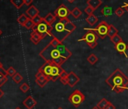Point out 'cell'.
<instances>
[{
	"label": "cell",
	"instance_id": "e575fe53",
	"mask_svg": "<svg viewBox=\"0 0 128 109\" xmlns=\"http://www.w3.org/2000/svg\"><path fill=\"white\" fill-rule=\"evenodd\" d=\"M8 81V77H3V78L0 81V87H2V86H4L6 82Z\"/></svg>",
	"mask_w": 128,
	"mask_h": 109
},
{
	"label": "cell",
	"instance_id": "d6a6232c",
	"mask_svg": "<svg viewBox=\"0 0 128 109\" xmlns=\"http://www.w3.org/2000/svg\"><path fill=\"white\" fill-rule=\"evenodd\" d=\"M94 9L93 8H91L90 6H88L84 9V12L88 15H93L94 12Z\"/></svg>",
	"mask_w": 128,
	"mask_h": 109
},
{
	"label": "cell",
	"instance_id": "2e32d148",
	"mask_svg": "<svg viewBox=\"0 0 128 109\" xmlns=\"http://www.w3.org/2000/svg\"><path fill=\"white\" fill-rule=\"evenodd\" d=\"M102 0H88L87 1V4L88 5V6H90L94 10L97 9V8H99L102 5Z\"/></svg>",
	"mask_w": 128,
	"mask_h": 109
},
{
	"label": "cell",
	"instance_id": "d6986e66",
	"mask_svg": "<svg viewBox=\"0 0 128 109\" xmlns=\"http://www.w3.org/2000/svg\"><path fill=\"white\" fill-rule=\"evenodd\" d=\"M101 13L103 16L105 17H108L111 16L112 15V9L111 7H109L108 6H106L102 10H101Z\"/></svg>",
	"mask_w": 128,
	"mask_h": 109
},
{
	"label": "cell",
	"instance_id": "7bdbcfd3",
	"mask_svg": "<svg viewBox=\"0 0 128 109\" xmlns=\"http://www.w3.org/2000/svg\"><path fill=\"white\" fill-rule=\"evenodd\" d=\"M3 77H4V76H3L2 74H0V81H1V80H2V79L3 78Z\"/></svg>",
	"mask_w": 128,
	"mask_h": 109
},
{
	"label": "cell",
	"instance_id": "681fc988",
	"mask_svg": "<svg viewBox=\"0 0 128 109\" xmlns=\"http://www.w3.org/2000/svg\"><path fill=\"white\" fill-rule=\"evenodd\" d=\"M127 45H128V44H127Z\"/></svg>",
	"mask_w": 128,
	"mask_h": 109
},
{
	"label": "cell",
	"instance_id": "5bb4252c",
	"mask_svg": "<svg viewBox=\"0 0 128 109\" xmlns=\"http://www.w3.org/2000/svg\"><path fill=\"white\" fill-rule=\"evenodd\" d=\"M26 15L28 16L29 18L32 19V18H34L35 17H36L37 15H39V11L35 6H31L26 11Z\"/></svg>",
	"mask_w": 128,
	"mask_h": 109
},
{
	"label": "cell",
	"instance_id": "1f68e13d",
	"mask_svg": "<svg viewBox=\"0 0 128 109\" xmlns=\"http://www.w3.org/2000/svg\"><path fill=\"white\" fill-rule=\"evenodd\" d=\"M16 73H17V72H16L15 69H14L13 67H10V68L7 70V74H8V76H9V77H12Z\"/></svg>",
	"mask_w": 128,
	"mask_h": 109
},
{
	"label": "cell",
	"instance_id": "bcb514c9",
	"mask_svg": "<svg viewBox=\"0 0 128 109\" xmlns=\"http://www.w3.org/2000/svg\"><path fill=\"white\" fill-rule=\"evenodd\" d=\"M15 109H21V108H20V107H16Z\"/></svg>",
	"mask_w": 128,
	"mask_h": 109
},
{
	"label": "cell",
	"instance_id": "ba28073f",
	"mask_svg": "<svg viewBox=\"0 0 128 109\" xmlns=\"http://www.w3.org/2000/svg\"><path fill=\"white\" fill-rule=\"evenodd\" d=\"M84 95L78 89H76L69 97V101L76 107H79L82 104V103L84 101Z\"/></svg>",
	"mask_w": 128,
	"mask_h": 109
},
{
	"label": "cell",
	"instance_id": "3957f363",
	"mask_svg": "<svg viewBox=\"0 0 128 109\" xmlns=\"http://www.w3.org/2000/svg\"><path fill=\"white\" fill-rule=\"evenodd\" d=\"M39 56L45 61V62L54 63L60 67L66 62V61H67L61 56L56 47L54 46L50 42L40 51Z\"/></svg>",
	"mask_w": 128,
	"mask_h": 109
},
{
	"label": "cell",
	"instance_id": "83f0119b",
	"mask_svg": "<svg viewBox=\"0 0 128 109\" xmlns=\"http://www.w3.org/2000/svg\"><path fill=\"white\" fill-rule=\"evenodd\" d=\"M35 26V24H34V22L32 21V19H30V18H29L28 19V21L26 22V24H24V27H26V29H28V30H30V29H32V27Z\"/></svg>",
	"mask_w": 128,
	"mask_h": 109
},
{
	"label": "cell",
	"instance_id": "b9f144b4",
	"mask_svg": "<svg viewBox=\"0 0 128 109\" xmlns=\"http://www.w3.org/2000/svg\"><path fill=\"white\" fill-rule=\"evenodd\" d=\"M3 68V66H2V64L1 63V62H0V70H1V69H2Z\"/></svg>",
	"mask_w": 128,
	"mask_h": 109
},
{
	"label": "cell",
	"instance_id": "f1b7e54d",
	"mask_svg": "<svg viewBox=\"0 0 128 109\" xmlns=\"http://www.w3.org/2000/svg\"><path fill=\"white\" fill-rule=\"evenodd\" d=\"M114 13H115V15H116L118 17L120 18V17H121V16H123V15H124L125 10H124L122 7H118V8L115 10Z\"/></svg>",
	"mask_w": 128,
	"mask_h": 109
},
{
	"label": "cell",
	"instance_id": "c3c4849f",
	"mask_svg": "<svg viewBox=\"0 0 128 109\" xmlns=\"http://www.w3.org/2000/svg\"><path fill=\"white\" fill-rule=\"evenodd\" d=\"M127 90H128V88H127Z\"/></svg>",
	"mask_w": 128,
	"mask_h": 109
},
{
	"label": "cell",
	"instance_id": "cb8c5ba5",
	"mask_svg": "<svg viewBox=\"0 0 128 109\" xmlns=\"http://www.w3.org/2000/svg\"><path fill=\"white\" fill-rule=\"evenodd\" d=\"M71 15H72V16L75 19H78V18L82 15V11H81L78 8L76 7V8L71 12Z\"/></svg>",
	"mask_w": 128,
	"mask_h": 109
},
{
	"label": "cell",
	"instance_id": "603a6c76",
	"mask_svg": "<svg viewBox=\"0 0 128 109\" xmlns=\"http://www.w3.org/2000/svg\"><path fill=\"white\" fill-rule=\"evenodd\" d=\"M109 103V101L106 99V98H102L98 103H97V107L100 109H105L106 107V106L108 105V104Z\"/></svg>",
	"mask_w": 128,
	"mask_h": 109
},
{
	"label": "cell",
	"instance_id": "8d00e7d4",
	"mask_svg": "<svg viewBox=\"0 0 128 109\" xmlns=\"http://www.w3.org/2000/svg\"><path fill=\"white\" fill-rule=\"evenodd\" d=\"M0 74H2L4 77H8V74H7V70H5L4 68L0 70Z\"/></svg>",
	"mask_w": 128,
	"mask_h": 109
},
{
	"label": "cell",
	"instance_id": "74e56055",
	"mask_svg": "<svg viewBox=\"0 0 128 109\" xmlns=\"http://www.w3.org/2000/svg\"><path fill=\"white\" fill-rule=\"evenodd\" d=\"M33 2V0H24V4L26 6H30Z\"/></svg>",
	"mask_w": 128,
	"mask_h": 109
},
{
	"label": "cell",
	"instance_id": "ac0fdd59",
	"mask_svg": "<svg viewBox=\"0 0 128 109\" xmlns=\"http://www.w3.org/2000/svg\"><path fill=\"white\" fill-rule=\"evenodd\" d=\"M86 21L90 25V26H94L95 25L97 21H98V18L97 17H96L94 14L93 15H88L87 18H86Z\"/></svg>",
	"mask_w": 128,
	"mask_h": 109
},
{
	"label": "cell",
	"instance_id": "60d3db41",
	"mask_svg": "<svg viewBox=\"0 0 128 109\" xmlns=\"http://www.w3.org/2000/svg\"><path fill=\"white\" fill-rule=\"evenodd\" d=\"M67 1L69 2V3H74L76 0H67Z\"/></svg>",
	"mask_w": 128,
	"mask_h": 109
},
{
	"label": "cell",
	"instance_id": "277c9868",
	"mask_svg": "<svg viewBox=\"0 0 128 109\" xmlns=\"http://www.w3.org/2000/svg\"><path fill=\"white\" fill-rule=\"evenodd\" d=\"M38 71L43 73L50 81L55 82L58 79H60V76L62 71V68L54 63L45 62L42 67H40Z\"/></svg>",
	"mask_w": 128,
	"mask_h": 109
},
{
	"label": "cell",
	"instance_id": "44dd1931",
	"mask_svg": "<svg viewBox=\"0 0 128 109\" xmlns=\"http://www.w3.org/2000/svg\"><path fill=\"white\" fill-rule=\"evenodd\" d=\"M87 61L91 65H94L97 62H98V58L96 57V56L95 54L92 53L90 56L87 58Z\"/></svg>",
	"mask_w": 128,
	"mask_h": 109
},
{
	"label": "cell",
	"instance_id": "4316f807",
	"mask_svg": "<svg viewBox=\"0 0 128 109\" xmlns=\"http://www.w3.org/2000/svg\"><path fill=\"white\" fill-rule=\"evenodd\" d=\"M110 39H111L112 42L114 45H117L118 43H119L120 42L123 41V39H122L121 36H120L118 34H117V35L114 36H113V37H112Z\"/></svg>",
	"mask_w": 128,
	"mask_h": 109
},
{
	"label": "cell",
	"instance_id": "52a82bcc",
	"mask_svg": "<svg viewBox=\"0 0 128 109\" xmlns=\"http://www.w3.org/2000/svg\"><path fill=\"white\" fill-rule=\"evenodd\" d=\"M108 28H109V24L106 21H102L95 28H87V29L94 31L98 35V36H100L101 39H104L106 38V36H108Z\"/></svg>",
	"mask_w": 128,
	"mask_h": 109
},
{
	"label": "cell",
	"instance_id": "6da1fadb",
	"mask_svg": "<svg viewBox=\"0 0 128 109\" xmlns=\"http://www.w3.org/2000/svg\"><path fill=\"white\" fill-rule=\"evenodd\" d=\"M76 29V26L69 18L59 19L52 25L51 36L62 42Z\"/></svg>",
	"mask_w": 128,
	"mask_h": 109
},
{
	"label": "cell",
	"instance_id": "484cf974",
	"mask_svg": "<svg viewBox=\"0 0 128 109\" xmlns=\"http://www.w3.org/2000/svg\"><path fill=\"white\" fill-rule=\"evenodd\" d=\"M23 77L19 74V73H16L13 77H12V80H14V82L15 83H20L22 80H23Z\"/></svg>",
	"mask_w": 128,
	"mask_h": 109
},
{
	"label": "cell",
	"instance_id": "30bf717a",
	"mask_svg": "<svg viewBox=\"0 0 128 109\" xmlns=\"http://www.w3.org/2000/svg\"><path fill=\"white\" fill-rule=\"evenodd\" d=\"M49 81L50 80H48V78L43 73L38 71V72L36 74V83L39 87L43 88Z\"/></svg>",
	"mask_w": 128,
	"mask_h": 109
},
{
	"label": "cell",
	"instance_id": "d590c367",
	"mask_svg": "<svg viewBox=\"0 0 128 109\" xmlns=\"http://www.w3.org/2000/svg\"><path fill=\"white\" fill-rule=\"evenodd\" d=\"M105 109H116V107L112 102L109 101V103L108 104V105L106 106V107Z\"/></svg>",
	"mask_w": 128,
	"mask_h": 109
},
{
	"label": "cell",
	"instance_id": "7dc6e473",
	"mask_svg": "<svg viewBox=\"0 0 128 109\" xmlns=\"http://www.w3.org/2000/svg\"><path fill=\"white\" fill-rule=\"evenodd\" d=\"M57 109H63V108H62V107H58Z\"/></svg>",
	"mask_w": 128,
	"mask_h": 109
},
{
	"label": "cell",
	"instance_id": "4fadbf2b",
	"mask_svg": "<svg viewBox=\"0 0 128 109\" xmlns=\"http://www.w3.org/2000/svg\"><path fill=\"white\" fill-rule=\"evenodd\" d=\"M127 46H128V45H127V44H126V42H124V41H121V42H120L119 43H118L117 45H114V48H115L119 53L124 55L126 58H128L127 55H126V48H127Z\"/></svg>",
	"mask_w": 128,
	"mask_h": 109
},
{
	"label": "cell",
	"instance_id": "f35d334b",
	"mask_svg": "<svg viewBox=\"0 0 128 109\" xmlns=\"http://www.w3.org/2000/svg\"><path fill=\"white\" fill-rule=\"evenodd\" d=\"M122 8L128 12V3H124V6H122Z\"/></svg>",
	"mask_w": 128,
	"mask_h": 109
},
{
	"label": "cell",
	"instance_id": "9a60e30c",
	"mask_svg": "<svg viewBox=\"0 0 128 109\" xmlns=\"http://www.w3.org/2000/svg\"><path fill=\"white\" fill-rule=\"evenodd\" d=\"M42 39H43V37L39 33H38L36 31H32L30 34V40L34 45L38 44Z\"/></svg>",
	"mask_w": 128,
	"mask_h": 109
},
{
	"label": "cell",
	"instance_id": "f6af8a7d",
	"mask_svg": "<svg viewBox=\"0 0 128 109\" xmlns=\"http://www.w3.org/2000/svg\"><path fill=\"white\" fill-rule=\"evenodd\" d=\"M2 34V30L1 29H0V36H1Z\"/></svg>",
	"mask_w": 128,
	"mask_h": 109
},
{
	"label": "cell",
	"instance_id": "ee69618b",
	"mask_svg": "<svg viewBox=\"0 0 128 109\" xmlns=\"http://www.w3.org/2000/svg\"><path fill=\"white\" fill-rule=\"evenodd\" d=\"M92 109H100V108H99V107H98L97 106H95V107H93Z\"/></svg>",
	"mask_w": 128,
	"mask_h": 109
},
{
	"label": "cell",
	"instance_id": "8992f818",
	"mask_svg": "<svg viewBox=\"0 0 128 109\" xmlns=\"http://www.w3.org/2000/svg\"><path fill=\"white\" fill-rule=\"evenodd\" d=\"M51 30H52V25L48 24L44 21H43L42 23H40L38 25H35L32 27V31H36L43 38H44L47 36H51L50 34Z\"/></svg>",
	"mask_w": 128,
	"mask_h": 109
},
{
	"label": "cell",
	"instance_id": "9c48e42d",
	"mask_svg": "<svg viewBox=\"0 0 128 109\" xmlns=\"http://www.w3.org/2000/svg\"><path fill=\"white\" fill-rule=\"evenodd\" d=\"M70 15H71V12L64 4H61L60 6H59L58 8L54 11V15L56 17V18L59 19L68 18V16Z\"/></svg>",
	"mask_w": 128,
	"mask_h": 109
},
{
	"label": "cell",
	"instance_id": "8fae6325",
	"mask_svg": "<svg viewBox=\"0 0 128 109\" xmlns=\"http://www.w3.org/2000/svg\"><path fill=\"white\" fill-rule=\"evenodd\" d=\"M67 80H68V85L70 87H73L80 81V78L76 74L75 72L71 71V72L69 73Z\"/></svg>",
	"mask_w": 128,
	"mask_h": 109
},
{
	"label": "cell",
	"instance_id": "7402d4cb",
	"mask_svg": "<svg viewBox=\"0 0 128 109\" xmlns=\"http://www.w3.org/2000/svg\"><path fill=\"white\" fill-rule=\"evenodd\" d=\"M29 18L25 14H22L18 18V22L19 23V24H20L21 26H24V24H26V22L28 21Z\"/></svg>",
	"mask_w": 128,
	"mask_h": 109
},
{
	"label": "cell",
	"instance_id": "ab89813d",
	"mask_svg": "<svg viewBox=\"0 0 128 109\" xmlns=\"http://www.w3.org/2000/svg\"><path fill=\"white\" fill-rule=\"evenodd\" d=\"M4 94H5V92H4V91L1 89V87H0V99L2 98V97L4 95Z\"/></svg>",
	"mask_w": 128,
	"mask_h": 109
},
{
	"label": "cell",
	"instance_id": "7a4b0ae2",
	"mask_svg": "<svg viewBox=\"0 0 128 109\" xmlns=\"http://www.w3.org/2000/svg\"><path fill=\"white\" fill-rule=\"evenodd\" d=\"M106 83L116 93L124 92L128 88V77L119 68L106 80Z\"/></svg>",
	"mask_w": 128,
	"mask_h": 109
},
{
	"label": "cell",
	"instance_id": "f546056e",
	"mask_svg": "<svg viewBox=\"0 0 128 109\" xmlns=\"http://www.w3.org/2000/svg\"><path fill=\"white\" fill-rule=\"evenodd\" d=\"M32 21L34 22L35 25H38V24H39L40 23H42V22L44 21V18L41 17V16L38 15H37L36 17H35L34 18H32Z\"/></svg>",
	"mask_w": 128,
	"mask_h": 109
},
{
	"label": "cell",
	"instance_id": "d4e9b609",
	"mask_svg": "<svg viewBox=\"0 0 128 109\" xmlns=\"http://www.w3.org/2000/svg\"><path fill=\"white\" fill-rule=\"evenodd\" d=\"M11 3L16 9H19L24 5V0H11Z\"/></svg>",
	"mask_w": 128,
	"mask_h": 109
},
{
	"label": "cell",
	"instance_id": "5b68a950",
	"mask_svg": "<svg viewBox=\"0 0 128 109\" xmlns=\"http://www.w3.org/2000/svg\"><path fill=\"white\" fill-rule=\"evenodd\" d=\"M84 30H88L82 39H78V41H84L90 48L94 49L96 45H97V40H98V35L94 32L90 30H88L87 28H84Z\"/></svg>",
	"mask_w": 128,
	"mask_h": 109
},
{
	"label": "cell",
	"instance_id": "836d02e7",
	"mask_svg": "<svg viewBox=\"0 0 128 109\" xmlns=\"http://www.w3.org/2000/svg\"><path fill=\"white\" fill-rule=\"evenodd\" d=\"M68 75H69V73H67L64 69H62V72L60 74V80L67 79L68 78Z\"/></svg>",
	"mask_w": 128,
	"mask_h": 109
},
{
	"label": "cell",
	"instance_id": "4dcf8cb0",
	"mask_svg": "<svg viewBox=\"0 0 128 109\" xmlns=\"http://www.w3.org/2000/svg\"><path fill=\"white\" fill-rule=\"evenodd\" d=\"M30 86H29L26 83H24L22 85L20 86V89L23 92H24V93L27 92L30 90Z\"/></svg>",
	"mask_w": 128,
	"mask_h": 109
},
{
	"label": "cell",
	"instance_id": "ffe728a7",
	"mask_svg": "<svg viewBox=\"0 0 128 109\" xmlns=\"http://www.w3.org/2000/svg\"><path fill=\"white\" fill-rule=\"evenodd\" d=\"M118 33V30L117 28H115L113 25L109 24V28H108V36L110 39L113 37L114 36L117 35Z\"/></svg>",
	"mask_w": 128,
	"mask_h": 109
},
{
	"label": "cell",
	"instance_id": "e0dca14e",
	"mask_svg": "<svg viewBox=\"0 0 128 109\" xmlns=\"http://www.w3.org/2000/svg\"><path fill=\"white\" fill-rule=\"evenodd\" d=\"M44 21L49 25H53L54 23L56 21V17L53 15L52 13H48L44 18Z\"/></svg>",
	"mask_w": 128,
	"mask_h": 109
},
{
	"label": "cell",
	"instance_id": "7c38bea8",
	"mask_svg": "<svg viewBox=\"0 0 128 109\" xmlns=\"http://www.w3.org/2000/svg\"><path fill=\"white\" fill-rule=\"evenodd\" d=\"M23 104L27 109H32L37 104V101L33 97H32L31 95H29L24 100Z\"/></svg>",
	"mask_w": 128,
	"mask_h": 109
}]
</instances>
